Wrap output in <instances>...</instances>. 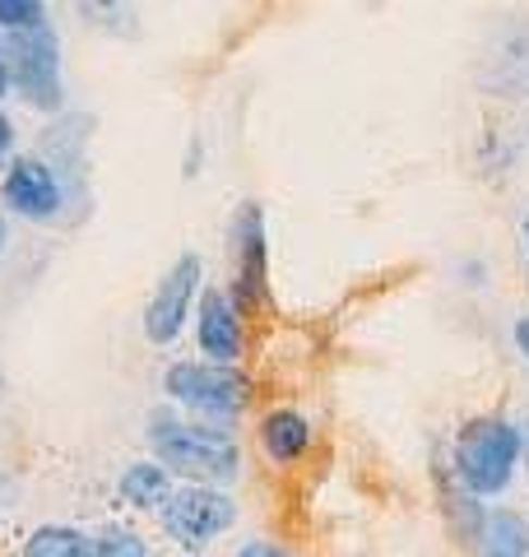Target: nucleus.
<instances>
[{"label":"nucleus","mask_w":529,"mask_h":557,"mask_svg":"<svg viewBox=\"0 0 529 557\" xmlns=\"http://www.w3.org/2000/svg\"><path fill=\"white\" fill-rule=\"evenodd\" d=\"M0 200L10 205V214H20L28 223H51L61 214L65 205V190L57 182V172H51L42 159H14L5 168V182H0Z\"/></svg>","instance_id":"0eeeda50"},{"label":"nucleus","mask_w":529,"mask_h":557,"mask_svg":"<svg viewBox=\"0 0 529 557\" xmlns=\"http://www.w3.org/2000/svg\"><path fill=\"white\" fill-rule=\"evenodd\" d=\"M520 450H525V437L510 418H469L455 437V479H460L465 493L473 497H502L510 479L520 469Z\"/></svg>","instance_id":"f03ea898"},{"label":"nucleus","mask_w":529,"mask_h":557,"mask_svg":"<svg viewBox=\"0 0 529 557\" xmlns=\"http://www.w3.org/2000/svg\"><path fill=\"white\" fill-rule=\"evenodd\" d=\"M233 557H293L284 544H274V539H251V544H242Z\"/></svg>","instance_id":"dca6fc26"},{"label":"nucleus","mask_w":529,"mask_h":557,"mask_svg":"<svg viewBox=\"0 0 529 557\" xmlns=\"http://www.w3.org/2000/svg\"><path fill=\"white\" fill-rule=\"evenodd\" d=\"M38 24H47L42 0H0V28L5 33H28Z\"/></svg>","instance_id":"2eb2a0df"},{"label":"nucleus","mask_w":529,"mask_h":557,"mask_svg":"<svg viewBox=\"0 0 529 557\" xmlns=\"http://www.w3.org/2000/svg\"><path fill=\"white\" fill-rule=\"evenodd\" d=\"M516 348H520L525 362H529V317H520V321H516Z\"/></svg>","instance_id":"a211bd4d"},{"label":"nucleus","mask_w":529,"mask_h":557,"mask_svg":"<svg viewBox=\"0 0 529 557\" xmlns=\"http://www.w3.org/2000/svg\"><path fill=\"white\" fill-rule=\"evenodd\" d=\"M525 247H529V214H525Z\"/></svg>","instance_id":"412c9836"},{"label":"nucleus","mask_w":529,"mask_h":557,"mask_svg":"<svg viewBox=\"0 0 529 557\" xmlns=\"http://www.w3.org/2000/svg\"><path fill=\"white\" fill-rule=\"evenodd\" d=\"M0 98H10V65H5V42H0Z\"/></svg>","instance_id":"6ab92c4d"},{"label":"nucleus","mask_w":529,"mask_h":557,"mask_svg":"<svg viewBox=\"0 0 529 557\" xmlns=\"http://www.w3.org/2000/svg\"><path fill=\"white\" fill-rule=\"evenodd\" d=\"M163 391L168 399H176L182 409L196 413V423H214L227 428L242 413L246 395H251V381H246L237 368H223V362H172L163 372Z\"/></svg>","instance_id":"7ed1b4c3"},{"label":"nucleus","mask_w":529,"mask_h":557,"mask_svg":"<svg viewBox=\"0 0 529 557\" xmlns=\"http://www.w3.org/2000/svg\"><path fill=\"white\" fill-rule=\"evenodd\" d=\"M94 557H153V553H149V544L131 525H98Z\"/></svg>","instance_id":"4468645a"},{"label":"nucleus","mask_w":529,"mask_h":557,"mask_svg":"<svg viewBox=\"0 0 529 557\" xmlns=\"http://www.w3.org/2000/svg\"><path fill=\"white\" fill-rule=\"evenodd\" d=\"M163 530L172 544H182L186 553L209 548L219 534H227L237 525V502L223 493V487H200V483H182L172 487L168 507L158 511Z\"/></svg>","instance_id":"39448f33"},{"label":"nucleus","mask_w":529,"mask_h":557,"mask_svg":"<svg viewBox=\"0 0 529 557\" xmlns=\"http://www.w3.org/2000/svg\"><path fill=\"white\" fill-rule=\"evenodd\" d=\"M10 247V223H5V214H0V251Z\"/></svg>","instance_id":"aec40b11"},{"label":"nucleus","mask_w":529,"mask_h":557,"mask_svg":"<svg viewBox=\"0 0 529 557\" xmlns=\"http://www.w3.org/2000/svg\"><path fill=\"white\" fill-rule=\"evenodd\" d=\"M24 557H94V534L79 525H38L24 539Z\"/></svg>","instance_id":"ddd939ff"},{"label":"nucleus","mask_w":529,"mask_h":557,"mask_svg":"<svg viewBox=\"0 0 529 557\" xmlns=\"http://www.w3.org/2000/svg\"><path fill=\"white\" fill-rule=\"evenodd\" d=\"M5 65H10V89L20 94L28 108L57 112L61 108V38L51 24H38L28 33H10L5 42Z\"/></svg>","instance_id":"20e7f679"},{"label":"nucleus","mask_w":529,"mask_h":557,"mask_svg":"<svg viewBox=\"0 0 529 557\" xmlns=\"http://www.w3.org/2000/svg\"><path fill=\"white\" fill-rule=\"evenodd\" d=\"M256 437H260V450L270 456L274 465H293V460H303L307 456V446H311V423L297 409H270L260 418V428H256Z\"/></svg>","instance_id":"9d476101"},{"label":"nucleus","mask_w":529,"mask_h":557,"mask_svg":"<svg viewBox=\"0 0 529 557\" xmlns=\"http://www.w3.org/2000/svg\"><path fill=\"white\" fill-rule=\"evenodd\" d=\"M10 149H14V121H10L5 112H0V163L10 159Z\"/></svg>","instance_id":"f3484780"},{"label":"nucleus","mask_w":529,"mask_h":557,"mask_svg":"<svg viewBox=\"0 0 529 557\" xmlns=\"http://www.w3.org/2000/svg\"><path fill=\"white\" fill-rule=\"evenodd\" d=\"M116 497L135 511H163L168 497H172V474L158 460H135V465L121 469Z\"/></svg>","instance_id":"9b49d317"},{"label":"nucleus","mask_w":529,"mask_h":557,"mask_svg":"<svg viewBox=\"0 0 529 557\" xmlns=\"http://www.w3.org/2000/svg\"><path fill=\"white\" fill-rule=\"evenodd\" d=\"M149 450L168 474L200 487H223L242 474V450L233 432L214 423H196V418H176L168 409L149 413Z\"/></svg>","instance_id":"f257e3e1"},{"label":"nucleus","mask_w":529,"mask_h":557,"mask_svg":"<svg viewBox=\"0 0 529 557\" xmlns=\"http://www.w3.org/2000/svg\"><path fill=\"white\" fill-rule=\"evenodd\" d=\"M200 278H205V265H200V256H190V251L176 260L163 278H158L153 298L145 307V335H149V344H158V348L176 344V335H182L186 321H190V307L200 302Z\"/></svg>","instance_id":"423d86ee"},{"label":"nucleus","mask_w":529,"mask_h":557,"mask_svg":"<svg viewBox=\"0 0 529 557\" xmlns=\"http://www.w3.org/2000/svg\"><path fill=\"white\" fill-rule=\"evenodd\" d=\"M479 557H529V520L497 507L479 520Z\"/></svg>","instance_id":"f8f14e48"},{"label":"nucleus","mask_w":529,"mask_h":557,"mask_svg":"<svg viewBox=\"0 0 529 557\" xmlns=\"http://www.w3.org/2000/svg\"><path fill=\"white\" fill-rule=\"evenodd\" d=\"M196 339H200L205 362H223V368H233V362L242 358V344H246L242 311H237V302L227 298L223 288H200V302H196Z\"/></svg>","instance_id":"6e6552de"},{"label":"nucleus","mask_w":529,"mask_h":557,"mask_svg":"<svg viewBox=\"0 0 529 557\" xmlns=\"http://www.w3.org/2000/svg\"><path fill=\"white\" fill-rule=\"evenodd\" d=\"M233 265H237V288L227 298L237 302V311H246L251 302L264 298V219L256 205H242L233 214Z\"/></svg>","instance_id":"1a4fd4ad"}]
</instances>
